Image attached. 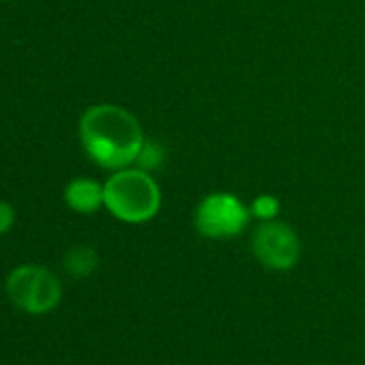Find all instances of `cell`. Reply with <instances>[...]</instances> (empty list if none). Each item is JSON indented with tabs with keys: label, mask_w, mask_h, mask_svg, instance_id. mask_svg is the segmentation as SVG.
Returning a JSON list of instances; mask_svg holds the SVG:
<instances>
[{
	"label": "cell",
	"mask_w": 365,
	"mask_h": 365,
	"mask_svg": "<svg viewBox=\"0 0 365 365\" xmlns=\"http://www.w3.org/2000/svg\"><path fill=\"white\" fill-rule=\"evenodd\" d=\"M103 207L125 224H144L161 207L157 180L142 168H120L103 185Z\"/></svg>",
	"instance_id": "obj_2"
},
{
	"label": "cell",
	"mask_w": 365,
	"mask_h": 365,
	"mask_svg": "<svg viewBox=\"0 0 365 365\" xmlns=\"http://www.w3.org/2000/svg\"><path fill=\"white\" fill-rule=\"evenodd\" d=\"M252 252L264 264L273 271H288L297 264L301 254V243L297 232L282 222H264L254 230L252 237Z\"/></svg>",
	"instance_id": "obj_5"
},
{
	"label": "cell",
	"mask_w": 365,
	"mask_h": 365,
	"mask_svg": "<svg viewBox=\"0 0 365 365\" xmlns=\"http://www.w3.org/2000/svg\"><path fill=\"white\" fill-rule=\"evenodd\" d=\"M163 161H165L163 146L159 142H155V140H144V144H142V148L138 153V159H135L138 168H142L146 172H153V170L161 168Z\"/></svg>",
	"instance_id": "obj_8"
},
{
	"label": "cell",
	"mask_w": 365,
	"mask_h": 365,
	"mask_svg": "<svg viewBox=\"0 0 365 365\" xmlns=\"http://www.w3.org/2000/svg\"><path fill=\"white\" fill-rule=\"evenodd\" d=\"M97 267H99V256L93 247L78 245L69 250L65 256V269L73 277H88L97 271Z\"/></svg>",
	"instance_id": "obj_7"
},
{
	"label": "cell",
	"mask_w": 365,
	"mask_h": 365,
	"mask_svg": "<svg viewBox=\"0 0 365 365\" xmlns=\"http://www.w3.org/2000/svg\"><path fill=\"white\" fill-rule=\"evenodd\" d=\"M14 222H16V213H14V207H11V205H7V202H3V200H0V235L9 232V230H11V226H14Z\"/></svg>",
	"instance_id": "obj_10"
},
{
	"label": "cell",
	"mask_w": 365,
	"mask_h": 365,
	"mask_svg": "<svg viewBox=\"0 0 365 365\" xmlns=\"http://www.w3.org/2000/svg\"><path fill=\"white\" fill-rule=\"evenodd\" d=\"M65 202L76 213H95L103 207V185L91 178H76L65 190Z\"/></svg>",
	"instance_id": "obj_6"
},
{
	"label": "cell",
	"mask_w": 365,
	"mask_h": 365,
	"mask_svg": "<svg viewBox=\"0 0 365 365\" xmlns=\"http://www.w3.org/2000/svg\"><path fill=\"white\" fill-rule=\"evenodd\" d=\"M250 213H252L254 217L262 220V222H271V220H275L277 213H279V200H277L275 196H271V194H262V196H258V198L252 202Z\"/></svg>",
	"instance_id": "obj_9"
},
{
	"label": "cell",
	"mask_w": 365,
	"mask_h": 365,
	"mask_svg": "<svg viewBox=\"0 0 365 365\" xmlns=\"http://www.w3.org/2000/svg\"><path fill=\"white\" fill-rule=\"evenodd\" d=\"M9 299L24 312L41 316L52 312L63 299V286L58 277L39 264H22L14 269L7 277Z\"/></svg>",
	"instance_id": "obj_3"
},
{
	"label": "cell",
	"mask_w": 365,
	"mask_h": 365,
	"mask_svg": "<svg viewBox=\"0 0 365 365\" xmlns=\"http://www.w3.org/2000/svg\"><path fill=\"white\" fill-rule=\"evenodd\" d=\"M80 140L86 155L106 170H120L135 163L144 144V131L138 118L112 103H99L84 112L80 120Z\"/></svg>",
	"instance_id": "obj_1"
},
{
	"label": "cell",
	"mask_w": 365,
	"mask_h": 365,
	"mask_svg": "<svg viewBox=\"0 0 365 365\" xmlns=\"http://www.w3.org/2000/svg\"><path fill=\"white\" fill-rule=\"evenodd\" d=\"M250 209L232 194H209L196 209V230L207 239H232L250 222Z\"/></svg>",
	"instance_id": "obj_4"
}]
</instances>
